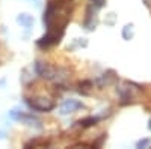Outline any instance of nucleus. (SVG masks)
<instances>
[{"instance_id": "obj_2", "label": "nucleus", "mask_w": 151, "mask_h": 149, "mask_svg": "<svg viewBox=\"0 0 151 149\" xmlns=\"http://www.w3.org/2000/svg\"><path fill=\"white\" fill-rule=\"evenodd\" d=\"M36 72L40 74L42 78H47V80H58L59 78V71L48 65V63H44V62H36Z\"/></svg>"}, {"instance_id": "obj_6", "label": "nucleus", "mask_w": 151, "mask_h": 149, "mask_svg": "<svg viewBox=\"0 0 151 149\" xmlns=\"http://www.w3.org/2000/svg\"><path fill=\"white\" fill-rule=\"evenodd\" d=\"M150 145V139H144V140H139L137 142V148H145V146H148Z\"/></svg>"}, {"instance_id": "obj_1", "label": "nucleus", "mask_w": 151, "mask_h": 149, "mask_svg": "<svg viewBox=\"0 0 151 149\" xmlns=\"http://www.w3.org/2000/svg\"><path fill=\"white\" fill-rule=\"evenodd\" d=\"M26 103L30 108L36 111H50L55 108V103L48 98H27Z\"/></svg>"}, {"instance_id": "obj_4", "label": "nucleus", "mask_w": 151, "mask_h": 149, "mask_svg": "<svg viewBox=\"0 0 151 149\" xmlns=\"http://www.w3.org/2000/svg\"><path fill=\"white\" fill-rule=\"evenodd\" d=\"M17 21H18V24H21L23 27H30L33 24V17L29 15V14H21V15H18Z\"/></svg>"}, {"instance_id": "obj_3", "label": "nucleus", "mask_w": 151, "mask_h": 149, "mask_svg": "<svg viewBox=\"0 0 151 149\" xmlns=\"http://www.w3.org/2000/svg\"><path fill=\"white\" fill-rule=\"evenodd\" d=\"M80 108H83V104L80 101H77V99H67L60 107V113L68 115V113H74V111H77Z\"/></svg>"}, {"instance_id": "obj_5", "label": "nucleus", "mask_w": 151, "mask_h": 149, "mask_svg": "<svg viewBox=\"0 0 151 149\" xmlns=\"http://www.w3.org/2000/svg\"><path fill=\"white\" fill-rule=\"evenodd\" d=\"M95 122H98V118H88V119L80 120V125H83V127H91V125H95Z\"/></svg>"}, {"instance_id": "obj_8", "label": "nucleus", "mask_w": 151, "mask_h": 149, "mask_svg": "<svg viewBox=\"0 0 151 149\" xmlns=\"http://www.w3.org/2000/svg\"><path fill=\"white\" fill-rule=\"evenodd\" d=\"M150 127H151V125H150Z\"/></svg>"}, {"instance_id": "obj_7", "label": "nucleus", "mask_w": 151, "mask_h": 149, "mask_svg": "<svg viewBox=\"0 0 151 149\" xmlns=\"http://www.w3.org/2000/svg\"><path fill=\"white\" fill-rule=\"evenodd\" d=\"M35 2H38V0H35Z\"/></svg>"}]
</instances>
